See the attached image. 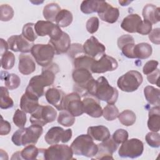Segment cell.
<instances>
[{
  "mask_svg": "<svg viewBox=\"0 0 160 160\" xmlns=\"http://www.w3.org/2000/svg\"><path fill=\"white\" fill-rule=\"evenodd\" d=\"M59 68L55 63H51L46 67H43L41 74L33 76L29 81L26 92H29L37 98H41L44 93V88L51 86L55 80L56 74Z\"/></svg>",
  "mask_w": 160,
  "mask_h": 160,
  "instance_id": "obj_1",
  "label": "cell"
},
{
  "mask_svg": "<svg viewBox=\"0 0 160 160\" xmlns=\"http://www.w3.org/2000/svg\"><path fill=\"white\" fill-rule=\"evenodd\" d=\"M88 94L108 104H114L118 98V90L111 86L104 76H101L94 81L89 90Z\"/></svg>",
  "mask_w": 160,
  "mask_h": 160,
  "instance_id": "obj_2",
  "label": "cell"
},
{
  "mask_svg": "<svg viewBox=\"0 0 160 160\" xmlns=\"http://www.w3.org/2000/svg\"><path fill=\"white\" fill-rule=\"evenodd\" d=\"M43 132L41 126L32 124L28 128H21L14 132L11 140L18 146L36 144Z\"/></svg>",
  "mask_w": 160,
  "mask_h": 160,
  "instance_id": "obj_3",
  "label": "cell"
},
{
  "mask_svg": "<svg viewBox=\"0 0 160 160\" xmlns=\"http://www.w3.org/2000/svg\"><path fill=\"white\" fill-rule=\"evenodd\" d=\"M71 148L73 154L88 158L95 156L98 152V144L89 134H81L78 136L71 143Z\"/></svg>",
  "mask_w": 160,
  "mask_h": 160,
  "instance_id": "obj_4",
  "label": "cell"
},
{
  "mask_svg": "<svg viewBox=\"0 0 160 160\" xmlns=\"http://www.w3.org/2000/svg\"><path fill=\"white\" fill-rule=\"evenodd\" d=\"M74 82V89L79 95H88V90L94 80L89 70L84 68L75 69L72 74Z\"/></svg>",
  "mask_w": 160,
  "mask_h": 160,
  "instance_id": "obj_5",
  "label": "cell"
},
{
  "mask_svg": "<svg viewBox=\"0 0 160 160\" xmlns=\"http://www.w3.org/2000/svg\"><path fill=\"white\" fill-rule=\"evenodd\" d=\"M31 53L36 62L42 67H46L51 64L56 54L54 48L49 43L34 44Z\"/></svg>",
  "mask_w": 160,
  "mask_h": 160,
  "instance_id": "obj_6",
  "label": "cell"
},
{
  "mask_svg": "<svg viewBox=\"0 0 160 160\" xmlns=\"http://www.w3.org/2000/svg\"><path fill=\"white\" fill-rule=\"evenodd\" d=\"M142 80V76L139 71L131 70L119 78L117 85L121 91L131 92L138 89Z\"/></svg>",
  "mask_w": 160,
  "mask_h": 160,
  "instance_id": "obj_7",
  "label": "cell"
},
{
  "mask_svg": "<svg viewBox=\"0 0 160 160\" xmlns=\"http://www.w3.org/2000/svg\"><path fill=\"white\" fill-rule=\"evenodd\" d=\"M57 116V112L51 106L39 105L38 108L31 113L29 121L32 124H38L41 126L47 123L53 122Z\"/></svg>",
  "mask_w": 160,
  "mask_h": 160,
  "instance_id": "obj_8",
  "label": "cell"
},
{
  "mask_svg": "<svg viewBox=\"0 0 160 160\" xmlns=\"http://www.w3.org/2000/svg\"><path fill=\"white\" fill-rule=\"evenodd\" d=\"M42 155L46 160L72 159V151L66 144H52L47 149H42Z\"/></svg>",
  "mask_w": 160,
  "mask_h": 160,
  "instance_id": "obj_9",
  "label": "cell"
},
{
  "mask_svg": "<svg viewBox=\"0 0 160 160\" xmlns=\"http://www.w3.org/2000/svg\"><path fill=\"white\" fill-rule=\"evenodd\" d=\"M144 150L143 142L138 139L132 138L125 141L119 149L118 154L121 158H136L140 156Z\"/></svg>",
  "mask_w": 160,
  "mask_h": 160,
  "instance_id": "obj_10",
  "label": "cell"
},
{
  "mask_svg": "<svg viewBox=\"0 0 160 160\" xmlns=\"http://www.w3.org/2000/svg\"><path fill=\"white\" fill-rule=\"evenodd\" d=\"M63 109L74 117L82 115L84 113V108L80 95L76 92L66 94L63 101Z\"/></svg>",
  "mask_w": 160,
  "mask_h": 160,
  "instance_id": "obj_11",
  "label": "cell"
},
{
  "mask_svg": "<svg viewBox=\"0 0 160 160\" xmlns=\"http://www.w3.org/2000/svg\"><path fill=\"white\" fill-rule=\"evenodd\" d=\"M34 30L38 36L49 35L50 40L58 39L63 32L59 26L48 21H38L34 24Z\"/></svg>",
  "mask_w": 160,
  "mask_h": 160,
  "instance_id": "obj_12",
  "label": "cell"
},
{
  "mask_svg": "<svg viewBox=\"0 0 160 160\" xmlns=\"http://www.w3.org/2000/svg\"><path fill=\"white\" fill-rule=\"evenodd\" d=\"M72 138V130L68 129L64 130L62 128L55 126L50 128L45 135L46 142L50 145L58 144L61 141L63 143L68 142Z\"/></svg>",
  "mask_w": 160,
  "mask_h": 160,
  "instance_id": "obj_13",
  "label": "cell"
},
{
  "mask_svg": "<svg viewBox=\"0 0 160 160\" xmlns=\"http://www.w3.org/2000/svg\"><path fill=\"white\" fill-rule=\"evenodd\" d=\"M118 63L116 59L107 54H102L98 61H94L91 68L92 73H104L117 69Z\"/></svg>",
  "mask_w": 160,
  "mask_h": 160,
  "instance_id": "obj_14",
  "label": "cell"
},
{
  "mask_svg": "<svg viewBox=\"0 0 160 160\" xmlns=\"http://www.w3.org/2000/svg\"><path fill=\"white\" fill-rule=\"evenodd\" d=\"M9 48L14 52L27 53L31 52L33 46V42H31L25 39L22 35H14L8 39Z\"/></svg>",
  "mask_w": 160,
  "mask_h": 160,
  "instance_id": "obj_15",
  "label": "cell"
},
{
  "mask_svg": "<svg viewBox=\"0 0 160 160\" xmlns=\"http://www.w3.org/2000/svg\"><path fill=\"white\" fill-rule=\"evenodd\" d=\"M84 112L92 118H100L102 116V109L99 100L93 96L87 95L82 101Z\"/></svg>",
  "mask_w": 160,
  "mask_h": 160,
  "instance_id": "obj_16",
  "label": "cell"
},
{
  "mask_svg": "<svg viewBox=\"0 0 160 160\" xmlns=\"http://www.w3.org/2000/svg\"><path fill=\"white\" fill-rule=\"evenodd\" d=\"M82 48L84 52L87 56L94 59L98 56H102L104 54L106 51L105 46L94 36H91L90 38L87 39L84 43Z\"/></svg>",
  "mask_w": 160,
  "mask_h": 160,
  "instance_id": "obj_17",
  "label": "cell"
},
{
  "mask_svg": "<svg viewBox=\"0 0 160 160\" xmlns=\"http://www.w3.org/2000/svg\"><path fill=\"white\" fill-rule=\"evenodd\" d=\"M98 150L95 159H113L112 156L118 149V144L116 143L112 139L109 138L108 139L102 141L101 143L98 144Z\"/></svg>",
  "mask_w": 160,
  "mask_h": 160,
  "instance_id": "obj_18",
  "label": "cell"
},
{
  "mask_svg": "<svg viewBox=\"0 0 160 160\" xmlns=\"http://www.w3.org/2000/svg\"><path fill=\"white\" fill-rule=\"evenodd\" d=\"M45 96L48 103L59 111L63 110V101L65 95L61 89L55 88H49L46 91Z\"/></svg>",
  "mask_w": 160,
  "mask_h": 160,
  "instance_id": "obj_19",
  "label": "cell"
},
{
  "mask_svg": "<svg viewBox=\"0 0 160 160\" xmlns=\"http://www.w3.org/2000/svg\"><path fill=\"white\" fill-rule=\"evenodd\" d=\"M38 99L39 98L34 95L25 92L20 99V108L21 110L26 113H32L39 106Z\"/></svg>",
  "mask_w": 160,
  "mask_h": 160,
  "instance_id": "obj_20",
  "label": "cell"
},
{
  "mask_svg": "<svg viewBox=\"0 0 160 160\" xmlns=\"http://www.w3.org/2000/svg\"><path fill=\"white\" fill-rule=\"evenodd\" d=\"M49 43L52 46L56 54H61L68 52L71 45V39L65 32H62V35L58 39L49 40Z\"/></svg>",
  "mask_w": 160,
  "mask_h": 160,
  "instance_id": "obj_21",
  "label": "cell"
},
{
  "mask_svg": "<svg viewBox=\"0 0 160 160\" xmlns=\"http://www.w3.org/2000/svg\"><path fill=\"white\" fill-rule=\"evenodd\" d=\"M19 71L24 75H29L36 70V64L29 55L21 54L19 56Z\"/></svg>",
  "mask_w": 160,
  "mask_h": 160,
  "instance_id": "obj_22",
  "label": "cell"
},
{
  "mask_svg": "<svg viewBox=\"0 0 160 160\" xmlns=\"http://www.w3.org/2000/svg\"><path fill=\"white\" fill-rule=\"evenodd\" d=\"M141 21V18L138 14H130L123 19L121 27L128 32L134 33L136 32L137 28Z\"/></svg>",
  "mask_w": 160,
  "mask_h": 160,
  "instance_id": "obj_23",
  "label": "cell"
},
{
  "mask_svg": "<svg viewBox=\"0 0 160 160\" xmlns=\"http://www.w3.org/2000/svg\"><path fill=\"white\" fill-rule=\"evenodd\" d=\"M87 132L92 139L98 141H104L110 138L111 135L108 128L102 125L89 127Z\"/></svg>",
  "mask_w": 160,
  "mask_h": 160,
  "instance_id": "obj_24",
  "label": "cell"
},
{
  "mask_svg": "<svg viewBox=\"0 0 160 160\" xmlns=\"http://www.w3.org/2000/svg\"><path fill=\"white\" fill-rule=\"evenodd\" d=\"M148 127L152 132H158L160 129V108L156 106L151 108L148 113Z\"/></svg>",
  "mask_w": 160,
  "mask_h": 160,
  "instance_id": "obj_25",
  "label": "cell"
},
{
  "mask_svg": "<svg viewBox=\"0 0 160 160\" xmlns=\"http://www.w3.org/2000/svg\"><path fill=\"white\" fill-rule=\"evenodd\" d=\"M142 14L144 20L149 21L152 24L159 21L160 9L152 4H146L142 9Z\"/></svg>",
  "mask_w": 160,
  "mask_h": 160,
  "instance_id": "obj_26",
  "label": "cell"
},
{
  "mask_svg": "<svg viewBox=\"0 0 160 160\" xmlns=\"http://www.w3.org/2000/svg\"><path fill=\"white\" fill-rule=\"evenodd\" d=\"M100 19L108 23H114L119 16V11L118 8L112 7L111 4L108 5L99 13H98Z\"/></svg>",
  "mask_w": 160,
  "mask_h": 160,
  "instance_id": "obj_27",
  "label": "cell"
},
{
  "mask_svg": "<svg viewBox=\"0 0 160 160\" xmlns=\"http://www.w3.org/2000/svg\"><path fill=\"white\" fill-rule=\"evenodd\" d=\"M152 49L151 46L146 42H141L134 45L133 54L134 58L140 59H147L151 55Z\"/></svg>",
  "mask_w": 160,
  "mask_h": 160,
  "instance_id": "obj_28",
  "label": "cell"
},
{
  "mask_svg": "<svg viewBox=\"0 0 160 160\" xmlns=\"http://www.w3.org/2000/svg\"><path fill=\"white\" fill-rule=\"evenodd\" d=\"M144 94L147 101L152 105L159 106L160 91L152 86H147L144 89Z\"/></svg>",
  "mask_w": 160,
  "mask_h": 160,
  "instance_id": "obj_29",
  "label": "cell"
},
{
  "mask_svg": "<svg viewBox=\"0 0 160 160\" xmlns=\"http://www.w3.org/2000/svg\"><path fill=\"white\" fill-rule=\"evenodd\" d=\"M61 10L60 6L57 3L51 2L48 4L44 7L43 16L47 21L54 22L56 21V18Z\"/></svg>",
  "mask_w": 160,
  "mask_h": 160,
  "instance_id": "obj_30",
  "label": "cell"
},
{
  "mask_svg": "<svg viewBox=\"0 0 160 160\" xmlns=\"http://www.w3.org/2000/svg\"><path fill=\"white\" fill-rule=\"evenodd\" d=\"M73 19L72 13L67 9H61L56 18V24L61 28L69 26Z\"/></svg>",
  "mask_w": 160,
  "mask_h": 160,
  "instance_id": "obj_31",
  "label": "cell"
},
{
  "mask_svg": "<svg viewBox=\"0 0 160 160\" xmlns=\"http://www.w3.org/2000/svg\"><path fill=\"white\" fill-rule=\"evenodd\" d=\"M102 1H83L81 4V11L84 14H91L98 12Z\"/></svg>",
  "mask_w": 160,
  "mask_h": 160,
  "instance_id": "obj_32",
  "label": "cell"
},
{
  "mask_svg": "<svg viewBox=\"0 0 160 160\" xmlns=\"http://www.w3.org/2000/svg\"><path fill=\"white\" fill-rule=\"evenodd\" d=\"M95 59L87 55L79 56L74 59V66L75 69L84 68L91 71V68Z\"/></svg>",
  "mask_w": 160,
  "mask_h": 160,
  "instance_id": "obj_33",
  "label": "cell"
},
{
  "mask_svg": "<svg viewBox=\"0 0 160 160\" xmlns=\"http://www.w3.org/2000/svg\"><path fill=\"white\" fill-rule=\"evenodd\" d=\"M41 153V149H38L34 145L29 144L26 146L21 152V159L26 160L36 159L38 156Z\"/></svg>",
  "mask_w": 160,
  "mask_h": 160,
  "instance_id": "obj_34",
  "label": "cell"
},
{
  "mask_svg": "<svg viewBox=\"0 0 160 160\" xmlns=\"http://www.w3.org/2000/svg\"><path fill=\"white\" fill-rule=\"evenodd\" d=\"M119 122L124 126H129L134 124L136 120V114L131 110L126 109L118 115Z\"/></svg>",
  "mask_w": 160,
  "mask_h": 160,
  "instance_id": "obj_35",
  "label": "cell"
},
{
  "mask_svg": "<svg viewBox=\"0 0 160 160\" xmlns=\"http://www.w3.org/2000/svg\"><path fill=\"white\" fill-rule=\"evenodd\" d=\"M4 81L6 87L10 90H13L18 88L21 83V79L18 75L14 73L9 74L7 72H6Z\"/></svg>",
  "mask_w": 160,
  "mask_h": 160,
  "instance_id": "obj_36",
  "label": "cell"
},
{
  "mask_svg": "<svg viewBox=\"0 0 160 160\" xmlns=\"http://www.w3.org/2000/svg\"><path fill=\"white\" fill-rule=\"evenodd\" d=\"M0 108L3 109L12 108L14 105V102L11 97L9 96L8 88L1 87V96H0Z\"/></svg>",
  "mask_w": 160,
  "mask_h": 160,
  "instance_id": "obj_37",
  "label": "cell"
},
{
  "mask_svg": "<svg viewBox=\"0 0 160 160\" xmlns=\"http://www.w3.org/2000/svg\"><path fill=\"white\" fill-rule=\"evenodd\" d=\"M34 24L32 22L26 23L24 25L22 30V36L31 42H33L38 37L34 30Z\"/></svg>",
  "mask_w": 160,
  "mask_h": 160,
  "instance_id": "obj_38",
  "label": "cell"
},
{
  "mask_svg": "<svg viewBox=\"0 0 160 160\" xmlns=\"http://www.w3.org/2000/svg\"><path fill=\"white\" fill-rule=\"evenodd\" d=\"M58 122L63 126L70 127L74 124L75 122V118L68 111L63 109L59 114Z\"/></svg>",
  "mask_w": 160,
  "mask_h": 160,
  "instance_id": "obj_39",
  "label": "cell"
},
{
  "mask_svg": "<svg viewBox=\"0 0 160 160\" xmlns=\"http://www.w3.org/2000/svg\"><path fill=\"white\" fill-rule=\"evenodd\" d=\"M15 62V56L11 51H6L1 54V67L5 69L8 70L13 68Z\"/></svg>",
  "mask_w": 160,
  "mask_h": 160,
  "instance_id": "obj_40",
  "label": "cell"
},
{
  "mask_svg": "<svg viewBox=\"0 0 160 160\" xmlns=\"http://www.w3.org/2000/svg\"><path fill=\"white\" fill-rule=\"evenodd\" d=\"M119 112L114 104H108L102 109V116L107 121H113L118 117Z\"/></svg>",
  "mask_w": 160,
  "mask_h": 160,
  "instance_id": "obj_41",
  "label": "cell"
},
{
  "mask_svg": "<svg viewBox=\"0 0 160 160\" xmlns=\"http://www.w3.org/2000/svg\"><path fill=\"white\" fill-rule=\"evenodd\" d=\"M14 16V10L9 4H2L0 6V19L1 21H9Z\"/></svg>",
  "mask_w": 160,
  "mask_h": 160,
  "instance_id": "obj_42",
  "label": "cell"
},
{
  "mask_svg": "<svg viewBox=\"0 0 160 160\" xmlns=\"http://www.w3.org/2000/svg\"><path fill=\"white\" fill-rule=\"evenodd\" d=\"M26 114L24 111L19 109H16L14 114L12 121L14 124L19 128H24L26 123Z\"/></svg>",
  "mask_w": 160,
  "mask_h": 160,
  "instance_id": "obj_43",
  "label": "cell"
},
{
  "mask_svg": "<svg viewBox=\"0 0 160 160\" xmlns=\"http://www.w3.org/2000/svg\"><path fill=\"white\" fill-rule=\"evenodd\" d=\"M146 142L152 148H159L160 146V136L157 132H149L145 137Z\"/></svg>",
  "mask_w": 160,
  "mask_h": 160,
  "instance_id": "obj_44",
  "label": "cell"
},
{
  "mask_svg": "<svg viewBox=\"0 0 160 160\" xmlns=\"http://www.w3.org/2000/svg\"><path fill=\"white\" fill-rule=\"evenodd\" d=\"M129 134L127 131L123 129H117L112 134V139L114 141L118 144H121L126 141L128 138Z\"/></svg>",
  "mask_w": 160,
  "mask_h": 160,
  "instance_id": "obj_45",
  "label": "cell"
},
{
  "mask_svg": "<svg viewBox=\"0 0 160 160\" xmlns=\"http://www.w3.org/2000/svg\"><path fill=\"white\" fill-rule=\"evenodd\" d=\"M99 25V21L97 17H91L86 22V28L87 31L93 34L96 32L98 28Z\"/></svg>",
  "mask_w": 160,
  "mask_h": 160,
  "instance_id": "obj_46",
  "label": "cell"
},
{
  "mask_svg": "<svg viewBox=\"0 0 160 160\" xmlns=\"http://www.w3.org/2000/svg\"><path fill=\"white\" fill-rule=\"evenodd\" d=\"M152 31V24L148 21L144 20L141 22L138 26L136 32L142 35L149 34Z\"/></svg>",
  "mask_w": 160,
  "mask_h": 160,
  "instance_id": "obj_47",
  "label": "cell"
},
{
  "mask_svg": "<svg viewBox=\"0 0 160 160\" xmlns=\"http://www.w3.org/2000/svg\"><path fill=\"white\" fill-rule=\"evenodd\" d=\"M158 61L155 60H150L145 63L142 68V72L144 74L148 75L157 69L158 66Z\"/></svg>",
  "mask_w": 160,
  "mask_h": 160,
  "instance_id": "obj_48",
  "label": "cell"
},
{
  "mask_svg": "<svg viewBox=\"0 0 160 160\" xmlns=\"http://www.w3.org/2000/svg\"><path fill=\"white\" fill-rule=\"evenodd\" d=\"M68 54L69 56L72 58H74L75 56H76L79 53L84 52L83 48L81 46V44H78V43H74L71 45V47L68 50Z\"/></svg>",
  "mask_w": 160,
  "mask_h": 160,
  "instance_id": "obj_49",
  "label": "cell"
},
{
  "mask_svg": "<svg viewBox=\"0 0 160 160\" xmlns=\"http://www.w3.org/2000/svg\"><path fill=\"white\" fill-rule=\"evenodd\" d=\"M134 42L128 43L121 48L122 53L127 58L133 59L134 58L133 54V49L134 46Z\"/></svg>",
  "mask_w": 160,
  "mask_h": 160,
  "instance_id": "obj_50",
  "label": "cell"
},
{
  "mask_svg": "<svg viewBox=\"0 0 160 160\" xmlns=\"http://www.w3.org/2000/svg\"><path fill=\"white\" fill-rule=\"evenodd\" d=\"M134 42V39L132 36L129 34H124L120 36L118 39V46L121 49V48L124 45L131 43Z\"/></svg>",
  "mask_w": 160,
  "mask_h": 160,
  "instance_id": "obj_51",
  "label": "cell"
},
{
  "mask_svg": "<svg viewBox=\"0 0 160 160\" xmlns=\"http://www.w3.org/2000/svg\"><path fill=\"white\" fill-rule=\"evenodd\" d=\"M159 69H156L155 71L152 72L151 73L147 75V79L149 82L152 84H156L158 87L159 86Z\"/></svg>",
  "mask_w": 160,
  "mask_h": 160,
  "instance_id": "obj_52",
  "label": "cell"
},
{
  "mask_svg": "<svg viewBox=\"0 0 160 160\" xmlns=\"http://www.w3.org/2000/svg\"><path fill=\"white\" fill-rule=\"evenodd\" d=\"M0 124V134L1 136L8 134L10 132L11 129V124L8 121L4 120L2 116Z\"/></svg>",
  "mask_w": 160,
  "mask_h": 160,
  "instance_id": "obj_53",
  "label": "cell"
},
{
  "mask_svg": "<svg viewBox=\"0 0 160 160\" xmlns=\"http://www.w3.org/2000/svg\"><path fill=\"white\" fill-rule=\"evenodd\" d=\"M159 34H160V29L159 28H155L153 30H152L151 32L149 34V39L153 44H159L160 43Z\"/></svg>",
  "mask_w": 160,
  "mask_h": 160,
  "instance_id": "obj_54",
  "label": "cell"
},
{
  "mask_svg": "<svg viewBox=\"0 0 160 160\" xmlns=\"http://www.w3.org/2000/svg\"><path fill=\"white\" fill-rule=\"evenodd\" d=\"M9 49V45L8 42H6L3 39H1V54L8 51Z\"/></svg>",
  "mask_w": 160,
  "mask_h": 160,
  "instance_id": "obj_55",
  "label": "cell"
},
{
  "mask_svg": "<svg viewBox=\"0 0 160 160\" xmlns=\"http://www.w3.org/2000/svg\"><path fill=\"white\" fill-rule=\"evenodd\" d=\"M119 4H121V6H128L129 4V3H131V1H119Z\"/></svg>",
  "mask_w": 160,
  "mask_h": 160,
  "instance_id": "obj_56",
  "label": "cell"
}]
</instances>
